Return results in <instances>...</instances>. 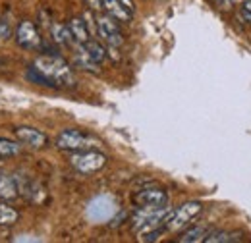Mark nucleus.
Returning a JSON list of instances; mask_svg holds the SVG:
<instances>
[{"label":"nucleus","instance_id":"obj_1","mask_svg":"<svg viewBox=\"0 0 251 243\" xmlns=\"http://www.w3.org/2000/svg\"><path fill=\"white\" fill-rule=\"evenodd\" d=\"M33 72L37 73L35 79H39L50 87H74L75 85V77H74L70 64L60 56L43 54V56L35 58Z\"/></svg>","mask_w":251,"mask_h":243},{"label":"nucleus","instance_id":"obj_2","mask_svg":"<svg viewBox=\"0 0 251 243\" xmlns=\"http://www.w3.org/2000/svg\"><path fill=\"white\" fill-rule=\"evenodd\" d=\"M172 214V209L166 207H139V211L133 216V232L137 236L157 230V228H166V222Z\"/></svg>","mask_w":251,"mask_h":243},{"label":"nucleus","instance_id":"obj_3","mask_svg":"<svg viewBox=\"0 0 251 243\" xmlns=\"http://www.w3.org/2000/svg\"><path fill=\"white\" fill-rule=\"evenodd\" d=\"M116 211H118V207H116L114 197H110V195H99V197H95L93 201H89L85 214H87V218L93 224H102V222L112 220V216L116 214Z\"/></svg>","mask_w":251,"mask_h":243},{"label":"nucleus","instance_id":"obj_4","mask_svg":"<svg viewBox=\"0 0 251 243\" xmlns=\"http://www.w3.org/2000/svg\"><path fill=\"white\" fill-rule=\"evenodd\" d=\"M203 211V205L199 201H188L184 205H180L176 211H172L168 222H166V230L168 232H178L182 228H186L193 218H197V214Z\"/></svg>","mask_w":251,"mask_h":243},{"label":"nucleus","instance_id":"obj_5","mask_svg":"<svg viewBox=\"0 0 251 243\" xmlns=\"http://www.w3.org/2000/svg\"><path fill=\"white\" fill-rule=\"evenodd\" d=\"M95 24H97V33H99V37H100L110 49L122 47L124 37H122L120 27H118V24H116V20H114L112 16H97V18H95Z\"/></svg>","mask_w":251,"mask_h":243},{"label":"nucleus","instance_id":"obj_6","mask_svg":"<svg viewBox=\"0 0 251 243\" xmlns=\"http://www.w3.org/2000/svg\"><path fill=\"white\" fill-rule=\"evenodd\" d=\"M70 162H72V166L77 172H81V174H93V172H99L100 168H104L106 156L102 152H97V151L75 152V154H72Z\"/></svg>","mask_w":251,"mask_h":243},{"label":"nucleus","instance_id":"obj_7","mask_svg":"<svg viewBox=\"0 0 251 243\" xmlns=\"http://www.w3.org/2000/svg\"><path fill=\"white\" fill-rule=\"evenodd\" d=\"M91 143L93 141L87 135H83L79 129H64L56 137V147L60 151H83L87 147H93Z\"/></svg>","mask_w":251,"mask_h":243},{"label":"nucleus","instance_id":"obj_8","mask_svg":"<svg viewBox=\"0 0 251 243\" xmlns=\"http://www.w3.org/2000/svg\"><path fill=\"white\" fill-rule=\"evenodd\" d=\"M133 203L137 207H166L168 205V193L158 187H147L133 195Z\"/></svg>","mask_w":251,"mask_h":243},{"label":"nucleus","instance_id":"obj_9","mask_svg":"<svg viewBox=\"0 0 251 243\" xmlns=\"http://www.w3.org/2000/svg\"><path fill=\"white\" fill-rule=\"evenodd\" d=\"M102 10L112 16L116 22H131L133 18V2L131 0H102Z\"/></svg>","mask_w":251,"mask_h":243},{"label":"nucleus","instance_id":"obj_10","mask_svg":"<svg viewBox=\"0 0 251 243\" xmlns=\"http://www.w3.org/2000/svg\"><path fill=\"white\" fill-rule=\"evenodd\" d=\"M16 43L24 49H37L41 45V37L39 31L31 22H22L16 27Z\"/></svg>","mask_w":251,"mask_h":243},{"label":"nucleus","instance_id":"obj_11","mask_svg":"<svg viewBox=\"0 0 251 243\" xmlns=\"http://www.w3.org/2000/svg\"><path fill=\"white\" fill-rule=\"evenodd\" d=\"M16 137H18L20 143H24V145H27V147H31V149H41V147H45L47 141H49L43 131H39V129H35V127H27V125L18 127V129H16Z\"/></svg>","mask_w":251,"mask_h":243},{"label":"nucleus","instance_id":"obj_12","mask_svg":"<svg viewBox=\"0 0 251 243\" xmlns=\"http://www.w3.org/2000/svg\"><path fill=\"white\" fill-rule=\"evenodd\" d=\"M68 27H70V33H72L75 45H83L85 41L91 39V35H89V25H87V22L81 20V18H72L70 24H68Z\"/></svg>","mask_w":251,"mask_h":243},{"label":"nucleus","instance_id":"obj_13","mask_svg":"<svg viewBox=\"0 0 251 243\" xmlns=\"http://www.w3.org/2000/svg\"><path fill=\"white\" fill-rule=\"evenodd\" d=\"M75 47H79L89 58L97 64H100V62L106 60V50H104V47L99 43V41H93V39H89V41H85L83 45H75Z\"/></svg>","mask_w":251,"mask_h":243},{"label":"nucleus","instance_id":"obj_14","mask_svg":"<svg viewBox=\"0 0 251 243\" xmlns=\"http://www.w3.org/2000/svg\"><path fill=\"white\" fill-rule=\"evenodd\" d=\"M20 193V187L14 176H6V174H0V199H16Z\"/></svg>","mask_w":251,"mask_h":243},{"label":"nucleus","instance_id":"obj_15","mask_svg":"<svg viewBox=\"0 0 251 243\" xmlns=\"http://www.w3.org/2000/svg\"><path fill=\"white\" fill-rule=\"evenodd\" d=\"M50 33H52V39H54V43H58L60 47H72V45H75V43H74V37H72V33H70V27H68V25H62V24H54V25L50 27Z\"/></svg>","mask_w":251,"mask_h":243},{"label":"nucleus","instance_id":"obj_16","mask_svg":"<svg viewBox=\"0 0 251 243\" xmlns=\"http://www.w3.org/2000/svg\"><path fill=\"white\" fill-rule=\"evenodd\" d=\"M232 242H242V234L240 232H211L207 234L205 243H232Z\"/></svg>","mask_w":251,"mask_h":243},{"label":"nucleus","instance_id":"obj_17","mask_svg":"<svg viewBox=\"0 0 251 243\" xmlns=\"http://www.w3.org/2000/svg\"><path fill=\"white\" fill-rule=\"evenodd\" d=\"M207 228L205 226H193V228H189L186 230L184 234H182V238H180V242L182 243H197V242H205V238H207Z\"/></svg>","mask_w":251,"mask_h":243},{"label":"nucleus","instance_id":"obj_18","mask_svg":"<svg viewBox=\"0 0 251 243\" xmlns=\"http://www.w3.org/2000/svg\"><path fill=\"white\" fill-rule=\"evenodd\" d=\"M77 49V52H75V58H74V64L77 66V68H81V70H87V72H99V64L97 62H93L79 47H75Z\"/></svg>","mask_w":251,"mask_h":243},{"label":"nucleus","instance_id":"obj_19","mask_svg":"<svg viewBox=\"0 0 251 243\" xmlns=\"http://www.w3.org/2000/svg\"><path fill=\"white\" fill-rule=\"evenodd\" d=\"M18 211L8 207L6 203H0V226H12L18 222Z\"/></svg>","mask_w":251,"mask_h":243},{"label":"nucleus","instance_id":"obj_20","mask_svg":"<svg viewBox=\"0 0 251 243\" xmlns=\"http://www.w3.org/2000/svg\"><path fill=\"white\" fill-rule=\"evenodd\" d=\"M20 152H22V145L20 143L0 137V156H16Z\"/></svg>","mask_w":251,"mask_h":243},{"label":"nucleus","instance_id":"obj_21","mask_svg":"<svg viewBox=\"0 0 251 243\" xmlns=\"http://www.w3.org/2000/svg\"><path fill=\"white\" fill-rule=\"evenodd\" d=\"M12 31H10V25L4 18H0V39H10Z\"/></svg>","mask_w":251,"mask_h":243},{"label":"nucleus","instance_id":"obj_22","mask_svg":"<svg viewBox=\"0 0 251 243\" xmlns=\"http://www.w3.org/2000/svg\"><path fill=\"white\" fill-rule=\"evenodd\" d=\"M240 12H242V18H244L246 22H251V0H244Z\"/></svg>","mask_w":251,"mask_h":243},{"label":"nucleus","instance_id":"obj_23","mask_svg":"<svg viewBox=\"0 0 251 243\" xmlns=\"http://www.w3.org/2000/svg\"><path fill=\"white\" fill-rule=\"evenodd\" d=\"M14 242H41V240H39L37 236H27V234L22 236V234H20V236L14 238Z\"/></svg>","mask_w":251,"mask_h":243},{"label":"nucleus","instance_id":"obj_24","mask_svg":"<svg viewBox=\"0 0 251 243\" xmlns=\"http://www.w3.org/2000/svg\"><path fill=\"white\" fill-rule=\"evenodd\" d=\"M87 4H89L93 10H100V8H102V0H87Z\"/></svg>","mask_w":251,"mask_h":243}]
</instances>
